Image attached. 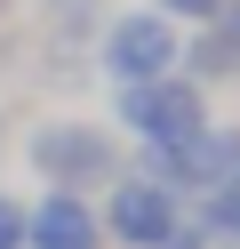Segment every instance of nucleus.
I'll list each match as a JSON object with an SVG mask.
<instances>
[{"instance_id":"obj_1","label":"nucleus","mask_w":240,"mask_h":249,"mask_svg":"<svg viewBox=\"0 0 240 249\" xmlns=\"http://www.w3.org/2000/svg\"><path fill=\"white\" fill-rule=\"evenodd\" d=\"M24 161L40 169V185H56V193H88V185L128 177L120 169V137L96 129V121H40V129L24 137Z\"/></svg>"},{"instance_id":"obj_2","label":"nucleus","mask_w":240,"mask_h":249,"mask_svg":"<svg viewBox=\"0 0 240 249\" xmlns=\"http://www.w3.org/2000/svg\"><path fill=\"white\" fill-rule=\"evenodd\" d=\"M120 121H128V137H136L144 153H176V145H192V137L208 129V97H200V81H184V72L128 81L120 89Z\"/></svg>"},{"instance_id":"obj_3","label":"nucleus","mask_w":240,"mask_h":249,"mask_svg":"<svg viewBox=\"0 0 240 249\" xmlns=\"http://www.w3.org/2000/svg\"><path fill=\"white\" fill-rule=\"evenodd\" d=\"M96 225H104L112 249H160L176 225H184V193H168V185L144 177V169H136V177H112Z\"/></svg>"},{"instance_id":"obj_4","label":"nucleus","mask_w":240,"mask_h":249,"mask_svg":"<svg viewBox=\"0 0 240 249\" xmlns=\"http://www.w3.org/2000/svg\"><path fill=\"white\" fill-rule=\"evenodd\" d=\"M176 24L160 17V8H136V17H120L104 33V65H112V81H160V72H176Z\"/></svg>"},{"instance_id":"obj_5","label":"nucleus","mask_w":240,"mask_h":249,"mask_svg":"<svg viewBox=\"0 0 240 249\" xmlns=\"http://www.w3.org/2000/svg\"><path fill=\"white\" fill-rule=\"evenodd\" d=\"M24 249H104L96 201H88V193H56V185H48L40 201H24Z\"/></svg>"},{"instance_id":"obj_6","label":"nucleus","mask_w":240,"mask_h":249,"mask_svg":"<svg viewBox=\"0 0 240 249\" xmlns=\"http://www.w3.org/2000/svg\"><path fill=\"white\" fill-rule=\"evenodd\" d=\"M192 65H200L208 81H240V0H224L216 17L200 24V49H192Z\"/></svg>"},{"instance_id":"obj_7","label":"nucleus","mask_w":240,"mask_h":249,"mask_svg":"<svg viewBox=\"0 0 240 249\" xmlns=\"http://www.w3.org/2000/svg\"><path fill=\"white\" fill-rule=\"evenodd\" d=\"M192 225H200V241H208V249H240V185H224V193H200Z\"/></svg>"},{"instance_id":"obj_8","label":"nucleus","mask_w":240,"mask_h":249,"mask_svg":"<svg viewBox=\"0 0 240 249\" xmlns=\"http://www.w3.org/2000/svg\"><path fill=\"white\" fill-rule=\"evenodd\" d=\"M0 249H24V201L0 193Z\"/></svg>"},{"instance_id":"obj_9","label":"nucleus","mask_w":240,"mask_h":249,"mask_svg":"<svg viewBox=\"0 0 240 249\" xmlns=\"http://www.w3.org/2000/svg\"><path fill=\"white\" fill-rule=\"evenodd\" d=\"M152 8H160V17H200V24H208L224 0H152Z\"/></svg>"}]
</instances>
